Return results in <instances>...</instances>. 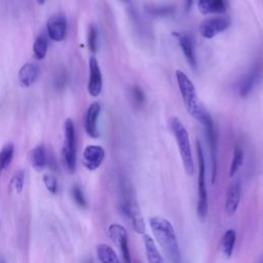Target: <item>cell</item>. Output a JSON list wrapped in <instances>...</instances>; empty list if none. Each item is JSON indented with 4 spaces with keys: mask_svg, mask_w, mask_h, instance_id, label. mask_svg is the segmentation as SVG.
I'll return each mask as SVG.
<instances>
[{
    "mask_svg": "<svg viewBox=\"0 0 263 263\" xmlns=\"http://www.w3.org/2000/svg\"><path fill=\"white\" fill-rule=\"evenodd\" d=\"M121 2H124V3H128L129 2V0H120Z\"/></svg>",
    "mask_w": 263,
    "mask_h": 263,
    "instance_id": "obj_32",
    "label": "cell"
},
{
    "mask_svg": "<svg viewBox=\"0 0 263 263\" xmlns=\"http://www.w3.org/2000/svg\"><path fill=\"white\" fill-rule=\"evenodd\" d=\"M88 68L89 76L87 82V91L91 97H98L103 88V78L98 60L95 55L89 58Z\"/></svg>",
    "mask_w": 263,
    "mask_h": 263,
    "instance_id": "obj_11",
    "label": "cell"
},
{
    "mask_svg": "<svg viewBox=\"0 0 263 263\" xmlns=\"http://www.w3.org/2000/svg\"><path fill=\"white\" fill-rule=\"evenodd\" d=\"M260 263H263V261H262V262H260Z\"/></svg>",
    "mask_w": 263,
    "mask_h": 263,
    "instance_id": "obj_33",
    "label": "cell"
},
{
    "mask_svg": "<svg viewBox=\"0 0 263 263\" xmlns=\"http://www.w3.org/2000/svg\"><path fill=\"white\" fill-rule=\"evenodd\" d=\"M43 183L46 187V189L52 193V194H57L58 192V181H57V178L50 174H45L43 175Z\"/></svg>",
    "mask_w": 263,
    "mask_h": 263,
    "instance_id": "obj_28",
    "label": "cell"
},
{
    "mask_svg": "<svg viewBox=\"0 0 263 263\" xmlns=\"http://www.w3.org/2000/svg\"><path fill=\"white\" fill-rule=\"evenodd\" d=\"M101 112V105L98 102L91 103L86 111L85 114V121H84V128L85 133L92 139H97L100 136L98 129V118Z\"/></svg>",
    "mask_w": 263,
    "mask_h": 263,
    "instance_id": "obj_13",
    "label": "cell"
},
{
    "mask_svg": "<svg viewBox=\"0 0 263 263\" xmlns=\"http://www.w3.org/2000/svg\"><path fill=\"white\" fill-rule=\"evenodd\" d=\"M24 183H25V173L23 171H18L12 176L9 183V189L11 191H14L15 193H21L24 188Z\"/></svg>",
    "mask_w": 263,
    "mask_h": 263,
    "instance_id": "obj_26",
    "label": "cell"
},
{
    "mask_svg": "<svg viewBox=\"0 0 263 263\" xmlns=\"http://www.w3.org/2000/svg\"><path fill=\"white\" fill-rule=\"evenodd\" d=\"M36 1L38 2V4H41V5H42V4H44V2H45L46 0H36Z\"/></svg>",
    "mask_w": 263,
    "mask_h": 263,
    "instance_id": "obj_31",
    "label": "cell"
},
{
    "mask_svg": "<svg viewBox=\"0 0 263 263\" xmlns=\"http://www.w3.org/2000/svg\"><path fill=\"white\" fill-rule=\"evenodd\" d=\"M87 44L88 48L92 53H96L98 50V32L93 25H90L87 33Z\"/></svg>",
    "mask_w": 263,
    "mask_h": 263,
    "instance_id": "obj_27",
    "label": "cell"
},
{
    "mask_svg": "<svg viewBox=\"0 0 263 263\" xmlns=\"http://www.w3.org/2000/svg\"><path fill=\"white\" fill-rule=\"evenodd\" d=\"M175 75L187 112L192 117H194L198 122L202 123L205 120V118L211 114L199 102L194 84L192 83L190 78L181 70H177Z\"/></svg>",
    "mask_w": 263,
    "mask_h": 263,
    "instance_id": "obj_2",
    "label": "cell"
},
{
    "mask_svg": "<svg viewBox=\"0 0 263 263\" xmlns=\"http://www.w3.org/2000/svg\"><path fill=\"white\" fill-rule=\"evenodd\" d=\"M105 150L99 145H88L84 148L82 153L83 165L88 171H96L104 161Z\"/></svg>",
    "mask_w": 263,
    "mask_h": 263,
    "instance_id": "obj_12",
    "label": "cell"
},
{
    "mask_svg": "<svg viewBox=\"0 0 263 263\" xmlns=\"http://www.w3.org/2000/svg\"><path fill=\"white\" fill-rule=\"evenodd\" d=\"M132 97H133L135 104H137V105H142L145 100L142 89L138 86H135L132 88Z\"/></svg>",
    "mask_w": 263,
    "mask_h": 263,
    "instance_id": "obj_30",
    "label": "cell"
},
{
    "mask_svg": "<svg viewBox=\"0 0 263 263\" xmlns=\"http://www.w3.org/2000/svg\"><path fill=\"white\" fill-rule=\"evenodd\" d=\"M205 128V135L208 144L211 151V158H212V182L214 183L217 176V154H218V136L215 129L214 121L212 116L209 115L205 120L201 123Z\"/></svg>",
    "mask_w": 263,
    "mask_h": 263,
    "instance_id": "obj_8",
    "label": "cell"
},
{
    "mask_svg": "<svg viewBox=\"0 0 263 263\" xmlns=\"http://www.w3.org/2000/svg\"><path fill=\"white\" fill-rule=\"evenodd\" d=\"M47 36L57 42L63 41L67 35L68 22L63 13H55L51 15L46 23Z\"/></svg>",
    "mask_w": 263,
    "mask_h": 263,
    "instance_id": "obj_10",
    "label": "cell"
},
{
    "mask_svg": "<svg viewBox=\"0 0 263 263\" xmlns=\"http://www.w3.org/2000/svg\"><path fill=\"white\" fill-rule=\"evenodd\" d=\"M14 147L11 143L6 144L0 151V171L5 170L11 162L13 158Z\"/></svg>",
    "mask_w": 263,
    "mask_h": 263,
    "instance_id": "obj_25",
    "label": "cell"
},
{
    "mask_svg": "<svg viewBox=\"0 0 263 263\" xmlns=\"http://www.w3.org/2000/svg\"><path fill=\"white\" fill-rule=\"evenodd\" d=\"M170 125L173 132V135L176 139L177 145L179 147V152H180V156L182 159L185 173L188 176H192L194 175L195 168H194V160H193L188 132L183 125V123L177 117H174L171 119Z\"/></svg>",
    "mask_w": 263,
    "mask_h": 263,
    "instance_id": "obj_3",
    "label": "cell"
},
{
    "mask_svg": "<svg viewBox=\"0 0 263 263\" xmlns=\"http://www.w3.org/2000/svg\"><path fill=\"white\" fill-rule=\"evenodd\" d=\"M29 159L32 167L37 171L41 172L47 162V157H46V151L43 145H37L35 146L29 154Z\"/></svg>",
    "mask_w": 263,
    "mask_h": 263,
    "instance_id": "obj_18",
    "label": "cell"
},
{
    "mask_svg": "<svg viewBox=\"0 0 263 263\" xmlns=\"http://www.w3.org/2000/svg\"><path fill=\"white\" fill-rule=\"evenodd\" d=\"M173 35L178 40L179 45H180V47L183 51V54L186 58L188 64L193 69H196V58H195L194 46H193L191 38L188 35L181 33V32H173Z\"/></svg>",
    "mask_w": 263,
    "mask_h": 263,
    "instance_id": "obj_16",
    "label": "cell"
},
{
    "mask_svg": "<svg viewBox=\"0 0 263 263\" xmlns=\"http://www.w3.org/2000/svg\"><path fill=\"white\" fill-rule=\"evenodd\" d=\"M241 195V185L239 181H233L226 192V199H225V212L227 215H233L239 204Z\"/></svg>",
    "mask_w": 263,
    "mask_h": 263,
    "instance_id": "obj_14",
    "label": "cell"
},
{
    "mask_svg": "<svg viewBox=\"0 0 263 263\" xmlns=\"http://www.w3.org/2000/svg\"><path fill=\"white\" fill-rule=\"evenodd\" d=\"M96 252L101 263H121L115 251L107 243H99Z\"/></svg>",
    "mask_w": 263,
    "mask_h": 263,
    "instance_id": "obj_21",
    "label": "cell"
},
{
    "mask_svg": "<svg viewBox=\"0 0 263 263\" xmlns=\"http://www.w3.org/2000/svg\"><path fill=\"white\" fill-rule=\"evenodd\" d=\"M149 225L152 233L172 263L181 262V253L172 223L160 216H154L149 219Z\"/></svg>",
    "mask_w": 263,
    "mask_h": 263,
    "instance_id": "obj_1",
    "label": "cell"
},
{
    "mask_svg": "<svg viewBox=\"0 0 263 263\" xmlns=\"http://www.w3.org/2000/svg\"><path fill=\"white\" fill-rule=\"evenodd\" d=\"M71 193H72L73 199L75 200V202H76L79 206H81V208L86 206V200H85L83 191L81 190V188H80L78 185H74V186L72 187Z\"/></svg>",
    "mask_w": 263,
    "mask_h": 263,
    "instance_id": "obj_29",
    "label": "cell"
},
{
    "mask_svg": "<svg viewBox=\"0 0 263 263\" xmlns=\"http://www.w3.org/2000/svg\"><path fill=\"white\" fill-rule=\"evenodd\" d=\"M108 234L112 241L120 250L124 263H132V256L128 247V236L126 229L118 223H112L108 227Z\"/></svg>",
    "mask_w": 263,
    "mask_h": 263,
    "instance_id": "obj_7",
    "label": "cell"
},
{
    "mask_svg": "<svg viewBox=\"0 0 263 263\" xmlns=\"http://www.w3.org/2000/svg\"><path fill=\"white\" fill-rule=\"evenodd\" d=\"M39 67L35 63H27L18 71V81L23 87L31 86L37 79Z\"/></svg>",
    "mask_w": 263,
    "mask_h": 263,
    "instance_id": "obj_17",
    "label": "cell"
},
{
    "mask_svg": "<svg viewBox=\"0 0 263 263\" xmlns=\"http://www.w3.org/2000/svg\"><path fill=\"white\" fill-rule=\"evenodd\" d=\"M121 213L128 219L132 223L134 230L140 234L145 232L144 219L141 215V211L138 206L137 201L134 198V194L127 186H123L121 192V201H120Z\"/></svg>",
    "mask_w": 263,
    "mask_h": 263,
    "instance_id": "obj_4",
    "label": "cell"
},
{
    "mask_svg": "<svg viewBox=\"0 0 263 263\" xmlns=\"http://www.w3.org/2000/svg\"><path fill=\"white\" fill-rule=\"evenodd\" d=\"M1 263H3V262H1Z\"/></svg>",
    "mask_w": 263,
    "mask_h": 263,
    "instance_id": "obj_34",
    "label": "cell"
},
{
    "mask_svg": "<svg viewBox=\"0 0 263 263\" xmlns=\"http://www.w3.org/2000/svg\"><path fill=\"white\" fill-rule=\"evenodd\" d=\"M242 162H243V151L238 145H236L233 150L232 160H231L230 170H229L230 177H233L238 172V170L242 165Z\"/></svg>",
    "mask_w": 263,
    "mask_h": 263,
    "instance_id": "obj_24",
    "label": "cell"
},
{
    "mask_svg": "<svg viewBox=\"0 0 263 263\" xmlns=\"http://www.w3.org/2000/svg\"><path fill=\"white\" fill-rule=\"evenodd\" d=\"M230 18L225 16H216L204 20L199 25V33L206 39L214 38L217 34L227 30L230 26Z\"/></svg>",
    "mask_w": 263,
    "mask_h": 263,
    "instance_id": "obj_9",
    "label": "cell"
},
{
    "mask_svg": "<svg viewBox=\"0 0 263 263\" xmlns=\"http://www.w3.org/2000/svg\"><path fill=\"white\" fill-rule=\"evenodd\" d=\"M48 48V36L45 34L39 35L33 44V54L34 58L38 61H41L45 58Z\"/></svg>",
    "mask_w": 263,
    "mask_h": 263,
    "instance_id": "obj_22",
    "label": "cell"
},
{
    "mask_svg": "<svg viewBox=\"0 0 263 263\" xmlns=\"http://www.w3.org/2000/svg\"><path fill=\"white\" fill-rule=\"evenodd\" d=\"M196 151L198 159V182H197V216L200 221H203L208 216L209 202H208V192L205 186V162L204 156L199 141L196 142Z\"/></svg>",
    "mask_w": 263,
    "mask_h": 263,
    "instance_id": "obj_6",
    "label": "cell"
},
{
    "mask_svg": "<svg viewBox=\"0 0 263 263\" xmlns=\"http://www.w3.org/2000/svg\"><path fill=\"white\" fill-rule=\"evenodd\" d=\"M235 239H236V232L233 229H228L222 236L221 240V249L223 254L227 257L230 258L234 249L235 245Z\"/></svg>",
    "mask_w": 263,
    "mask_h": 263,
    "instance_id": "obj_23",
    "label": "cell"
},
{
    "mask_svg": "<svg viewBox=\"0 0 263 263\" xmlns=\"http://www.w3.org/2000/svg\"><path fill=\"white\" fill-rule=\"evenodd\" d=\"M197 7L202 14L222 13L226 9L224 0H196Z\"/></svg>",
    "mask_w": 263,
    "mask_h": 263,
    "instance_id": "obj_19",
    "label": "cell"
},
{
    "mask_svg": "<svg viewBox=\"0 0 263 263\" xmlns=\"http://www.w3.org/2000/svg\"><path fill=\"white\" fill-rule=\"evenodd\" d=\"M62 160L65 168L74 173L76 168V132L71 118L64 122V145L62 148Z\"/></svg>",
    "mask_w": 263,
    "mask_h": 263,
    "instance_id": "obj_5",
    "label": "cell"
},
{
    "mask_svg": "<svg viewBox=\"0 0 263 263\" xmlns=\"http://www.w3.org/2000/svg\"><path fill=\"white\" fill-rule=\"evenodd\" d=\"M261 64L257 63L253 66V68L248 72V74L241 79L239 84V96L245 98L247 97L252 89L254 88L255 84L258 82L260 75H261Z\"/></svg>",
    "mask_w": 263,
    "mask_h": 263,
    "instance_id": "obj_15",
    "label": "cell"
},
{
    "mask_svg": "<svg viewBox=\"0 0 263 263\" xmlns=\"http://www.w3.org/2000/svg\"><path fill=\"white\" fill-rule=\"evenodd\" d=\"M143 242H144L146 258H147L148 263H164L162 256L160 255L154 240L151 238L150 235L144 234Z\"/></svg>",
    "mask_w": 263,
    "mask_h": 263,
    "instance_id": "obj_20",
    "label": "cell"
}]
</instances>
